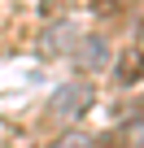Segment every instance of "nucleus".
Masks as SVG:
<instances>
[{
    "label": "nucleus",
    "mask_w": 144,
    "mask_h": 148,
    "mask_svg": "<svg viewBox=\"0 0 144 148\" xmlns=\"http://www.w3.org/2000/svg\"><path fill=\"white\" fill-rule=\"evenodd\" d=\"M48 148H92V139H88L83 131H70V135H61V139H52Z\"/></svg>",
    "instance_id": "nucleus-4"
},
{
    "label": "nucleus",
    "mask_w": 144,
    "mask_h": 148,
    "mask_svg": "<svg viewBox=\"0 0 144 148\" xmlns=\"http://www.w3.org/2000/svg\"><path fill=\"white\" fill-rule=\"evenodd\" d=\"M140 35H144V22H140Z\"/></svg>",
    "instance_id": "nucleus-7"
},
{
    "label": "nucleus",
    "mask_w": 144,
    "mask_h": 148,
    "mask_svg": "<svg viewBox=\"0 0 144 148\" xmlns=\"http://www.w3.org/2000/svg\"><path fill=\"white\" fill-rule=\"evenodd\" d=\"M122 5H127V0H92V9H96L101 18H114V13L122 9Z\"/></svg>",
    "instance_id": "nucleus-5"
},
{
    "label": "nucleus",
    "mask_w": 144,
    "mask_h": 148,
    "mask_svg": "<svg viewBox=\"0 0 144 148\" xmlns=\"http://www.w3.org/2000/svg\"><path fill=\"white\" fill-rule=\"evenodd\" d=\"M101 61H105V44L101 39H88L79 48V65H101Z\"/></svg>",
    "instance_id": "nucleus-3"
},
{
    "label": "nucleus",
    "mask_w": 144,
    "mask_h": 148,
    "mask_svg": "<svg viewBox=\"0 0 144 148\" xmlns=\"http://www.w3.org/2000/svg\"><path fill=\"white\" fill-rule=\"evenodd\" d=\"M96 148H131V139H122V135H105Z\"/></svg>",
    "instance_id": "nucleus-6"
},
{
    "label": "nucleus",
    "mask_w": 144,
    "mask_h": 148,
    "mask_svg": "<svg viewBox=\"0 0 144 148\" xmlns=\"http://www.w3.org/2000/svg\"><path fill=\"white\" fill-rule=\"evenodd\" d=\"M92 100H96V87H92L88 79H74V83L57 87V96L48 100V113H52L57 122H79V118L92 109Z\"/></svg>",
    "instance_id": "nucleus-1"
},
{
    "label": "nucleus",
    "mask_w": 144,
    "mask_h": 148,
    "mask_svg": "<svg viewBox=\"0 0 144 148\" xmlns=\"http://www.w3.org/2000/svg\"><path fill=\"white\" fill-rule=\"evenodd\" d=\"M114 79H118L122 87L144 83V48H127V52L118 57V65H114Z\"/></svg>",
    "instance_id": "nucleus-2"
}]
</instances>
